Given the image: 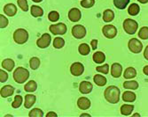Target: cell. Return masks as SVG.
I'll return each mask as SVG.
<instances>
[{
	"mask_svg": "<svg viewBox=\"0 0 148 117\" xmlns=\"http://www.w3.org/2000/svg\"><path fill=\"white\" fill-rule=\"evenodd\" d=\"M120 90L115 85H110L105 90V98L109 103L115 104L119 102L120 100Z\"/></svg>",
	"mask_w": 148,
	"mask_h": 117,
	"instance_id": "6da1fadb",
	"label": "cell"
},
{
	"mask_svg": "<svg viewBox=\"0 0 148 117\" xmlns=\"http://www.w3.org/2000/svg\"><path fill=\"white\" fill-rule=\"evenodd\" d=\"M29 77V72L25 68L18 67L16 68L14 72H13V79L19 84H23L24 82L28 80Z\"/></svg>",
	"mask_w": 148,
	"mask_h": 117,
	"instance_id": "7a4b0ae2",
	"label": "cell"
},
{
	"mask_svg": "<svg viewBox=\"0 0 148 117\" xmlns=\"http://www.w3.org/2000/svg\"><path fill=\"white\" fill-rule=\"evenodd\" d=\"M29 39V33L25 29L19 28L13 34V40L18 44H23L27 42Z\"/></svg>",
	"mask_w": 148,
	"mask_h": 117,
	"instance_id": "3957f363",
	"label": "cell"
},
{
	"mask_svg": "<svg viewBox=\"0 0 148 117\" xmlns=\"http://www.w3.org/2000/svg\"><path fill=\"white\" fill-rule=\"evenodd\" d=\"M123 28L127 34H133L137 32L138 28V24L137 23V21L131 19H127L123 21Z\"/></svg>",
	"mask_w": 148,
	"mask_h": 117,
	"instance_id": "277c9868",
	"label": "cell"
},
{
	"mask_svg": "<svg viewBox=\"0 0 148 117\" xmlns=\"http://www.w3.org/2000/svg\"><path fill=\"white\" fill-rule=\"evenodd\" d=\"M129 49L134 54H138L142 51L143 49V45L139 40H138L137 38H132L130 40L128 43Z\"/></svg>",
	"mask_w": 148,
	"mask_h": 117,
	"instance_id": "5b68a950",
	"label": "cell"
},
{
	"mask_svg": "<svg viewBox=\"0 0 148 117\" xmlns=\"http://www.w3.org/2000/svg\"><path fill=\"white\" fill-rule=\"evenodd\" d=\"M72 34L76 39H83L86 35V28L82 25H75L72 28Z\"/></svg>",
	"mask_w": 148,
	"mask_h": 117,
	"instance_id": "8992f818",
	"label": "cell"
},
{
	"mask_svg": "<svg viewBox=\"0 0 148 117\" xmlns=\"http://www.w3.org/2000/svg\"><path fill=\"white\" fill-rule=\"evenodd\" d=\"M66 26L64 23H59V24H55V25H51L49 28V30L51 31V33H52L53 34H64L66 32Z\"/></svg>",
	"mask_w": 148,
	"mask_h": 117,
	"instance_id": "52a82bcc",
	"label": "cell"
},
{
	"mask_svg": "<svg viewBox=\"0 0 148 117\" xmlns=\"http://www.w3.org/2000/svg\"><path fill=\"white\" fill-rule=\"evenodd\" d=\"M103 34L108 39H113L116 36L117 34V29L114 25H106L104 26L102 29Z\"/></svg>",
	"mask_w": 148,
	"mask_h": 117,
	"instance_id": "ba28073f",
	"label": "cell"
},
{
	"mask_svg": "<svg viewBox=\"0 0 148 117\" xmlns=\"http://www.w3.org/2000/svg\"><path fill=\"white\" fill-rule=\"evenodd\" d=\"M51 41V35L49 34H44L36 42L37 47H39L40 48H45L50 45Z\"/></svg>",
	"mask_w": 148,
	"mask_h": 117,
	"instance_id": "9c48e42d",
	"label": "cell"
},
{
	"mask_svg": "<svg viewBox=\"0 0 148 117\" xmlns=\"http://www.w3.org/2000/svg\"><path fill=\"white\" fill-rule=\"evenodd\" d=\"M84 71V65L81 63H74L71 67H70V72L72 73V75L77 77V76H80L82 75Z\"/></svg>",
	"mask_w": 148,
	"mask_h": 117,
	"instance_id": "30bf717a",
	"label": "cell"
},
{
	"mask_svg": "<svg viewBox=\"0 0 148 117\" xmlns=\"http://www.w3.org/2000/svg\"><path fill=\"white\" fill-rule=\"evenodd\" d=\"M93 89V85L91 83L88 82V81H83L81 82L80 85H79V91L81 93L83 94H88L90 93Z\"/></svg>",
	"mask_w": 148,
	"mask_h": 117,
	"instance_id": "8fae6325",
	"label": "cell"
},
{
	"mask_svg": "<svg viewBox=\"0 0 148 117\" xmlns=\"http://www.w3.org/2000/svg\"><path fill=\"white\" fill-rule=\"evenodd\" d=\"M81 11L77 8H72L69 12V19L72 21V22H77L80 20L81 19Z\"/></svg>",
	"mask_w": 148,
	"mask_h": 117,
	"instance_id": "7c38bea8",
	"label": "cell"
},
{
	"mask_svg": "<svg viewBox=\"0 0 148 117\" xmlns=\"http://www.w3.org/2000/svg\"><path fill=\"white\" fill-rule=\"evenodd\" d=\"M122 72H123V67L121 65L120 63H113V65L111 67V74L114 77L117 79V77H120L121 75H122Z\"/></svg>",
	"mask_w": 148,
	"mask_h": 117,
	"instance_id": "4fadbf2b",
	"label": "cell"
},
{
	"mask_svg": "<svg viewBox=\"0 0 148 117\" xmlns=\"http://www.w3.org/2000/svg\"><path fill=\"white\" fill-rule=\"evenodd\" d=\"M77 106L80 109L82 110H87L90 107V101L86 97H81L77 100Z\"/></svg>",
	"mask_w": 148,
	"mask_h": 117,
	"instance_id": "5bb4252c",
	"label": "cell"
},
{
	"mask_svg": "<svg viewBox=\"0 0 148 117\" xmlns=\"http://www.w3.org/2000/svg\"><path fill=\"white\" fill-rule=\"evenodd\" d=\"M4 12L9 17H12L16 14L17 12V7L13 4H7L4 7Z\"/></svg>",
	"mask_w": 148,
	"mask_h": 117,
	"instance_id": "9a60e30c",
	"label": "cell"
},
{
	"mask_svg": "<svg viewBox=\"0 0 148 117\" xmlns=\"http://www.w3.org/2000/svg\"><path fill=\"white\" fill-rule=\"evenodd\" d=\"M14 93V88H13L12 85H5L4 87L1 88V92H0V94L3 98H6V97H10Z\"/></svg>",
	"mask_w": 148,
	"mask_h": 117,
	"instance_id": "2e32d148",
	"label": "cell"
},
{
	"mask_svg": "<svg viewBox=\"0 0 148 117\" xmlns=\"http://www.w3.org/2000/svg\"><path fill=\"white\" fill-rule=\"evenodd\" d=\"M36 100V97L33 94H27L25 96V103L24 107L26 108H30Z\"/></svg>",
	"mask_w": 148,
	"mask_h": 117,
	"instance_id": "e0dca14e",
	"label": "cell"
},
{
	"mask_svg": "<svg viewBox=\"0 0 148 117\" xmlns=\"http://www.w3.org/2000/svg\"><path fill=\"white\" fill-rule=\"evenodd\" d=\"M136 94L130 91H126L123 93V100L125 102H134L136 100Z\"/></svg>",
	"mask_w": 148,
	"mask_h": 117,
	"instance_id": "ac0fdd59",
	"label": "cell"
},
{
	"mask_svg": "<svg viewBox=\"0 0 148 117\" xmlns=\"http://www.w3.org/2000/svg\"><path fill=\"white\" fill-rule=\"evenodd\" d=\"M14 65H15V63H14V62H13V60L9 59V58L5 59L2 62V67L4 69H5L6 71H12L13 70Z\"/></svg>",
	"mask_w": 148,
	"mask_h": 117,
	"instance_id": "d6986e66",
	"label": "cell"
},
{
	"mask_svg": "<svg viewBox=\"0 0 148 117\" xmlns=\"http://www.w3.org/2000/svg\"><path fill=\"white\" fill-rule=\"evenodd\" d=\"M137 76V71L135 70V68L133 67H129L125 70L124 73H123V77L126 79H130L135 77Z\"/></svg>",
	"mask_w": 148,
	"mask_h": 117,
	"instance_id": "ffe728a7",
	"label": "cell"
},
{
	"mask_svg": "<svg viewBox=\"0 0 148 117\" xmlns=\"http://www.w3.org/2000/svg\"><path fill=\"white\" fill-rule=\"evenodd\" d=\"M114 19V12L110 9H106L103 13L104 21L105 22H111Z\"/></svg>",
	"mask_w": 148,
	"mask_h": 117,
	"instance_id": "44dd1931",
	"label": "cell"
},
{
	"mask_svg": "<svg viewBox=\"0 0 148 117\" xmlns=\"http://www.w3.org/2000/svg\"><path fill=\"white\" fill-rule=\"evenodd\" d=\"M106 60V56L103 52L101 51H97L93 55V61L97 63H102Z\"/></svg>",
	"mask_w": 148,
	"mask_h": 117,
	"instance_id": "7402d4cb",
	"label": "cell"
},
{
	"mask_svg": "<svg viewBox=\"0 0 148 117\" xmlns=\"http://www.w3.org/2000/svg\"><path fill=\"white\" fill-rule=\"evenodd\" d=\"M31 14L32 16L38 18V17H41L44 15V10L37 5H32L31 6Z\"/></svg>",
	"mask_w": 148,
	"mask_h": 117,
	"instance_id": "603a6c76",
	"label": "cell"
},
{
	"mask_svg": "<svg viewBox=\"0 0 148 117\" xmlns=\"http://www.w3.org/2000/svg\"><path fill=\"white\" fill-rule=\"evenodd\" d=\"M93 80H94V82H95V84L99 86H104L106 84V79L104 76L99 75V74H97V75L94 76Z\"/></svg>",
	"mask_w": 148,
	"mask_h": 117,
	"instance_id": "cb8c5ba5",
	"label": "cell"
},
{
	"mask_svg": "<svg viewBox=\"0 0 148 117\" xmlns=\"http://www.w3.org/2000/svg\"><path fill=\"white\" fill-rule=\"evenodd\" d=\"M134 110V106L133 105H128V104H124V105L122 106L121 108V113L123 115H130L132 111Z\"/></svg>",
	"mask_w": 148,
	"mask_h": 117,
	"instance_id": "d4e9b609",
	"label": "cell"
},
{
	"mask_svg": "<svg viewBox=\"0 0 148 117\" xmlns=\"http://www.w3.org/2000/svg\"><path fill=\"white\" fill-rule=\"evenodd\" d=\"M140 11V7L138 5L135 4V3H133L130 5L129 9H128V12H129V14L131 15V16H136L138 14V12Z\"/></svg>",
	"mask_w": 148,
	"mask_h": 117,
	"instance_id": "484cf974",
	"label": "cell"
},
{
	"mask_svg": "<svg viewBox=\"0 0 148 117\" xmlns=\"http://www.w3.org/2000/svg\"><path fill=\"white\" fill-rule=\"evenodd\" d=\"M37 88V84L34 81V80H30L29 82H28L25 86H24V89L26 92H28V93H33L35 92V91L36 90Z\"/></svg>",
	"mask_w": 148,
	"mask_h": 117,
	"instance_id": "4316f807",
	"label": "cell"
},
{
	"mask_svg": "<svg viewBox=\"0 0 148 117\" xmlns=\"http://www.w3.org/2000/svg\"><path fill=\"white\" fill-rule=\"evenodd\" d=\"M130 3V0H114V5L118 9H125Z\"/></svg>",
	"mask_w": 148,
	"mask_h": 117,
	"instance_id": "83f0119b",
	"label": "cell"
},
{
	"mask_svg": "<svg viewBox=\"0 0 148 117\" xmlns=\"http://www.w3.org/2000/svg\"><path fill=\"white\" fill-rule=\"evenodd\" d=\"M123 87L128 90H137L138 88V83L135 80L125 81L123 83Z\"/></svg>",
	"mask_w": 148,
	"mask_h": 117,
	"instance_id": "f1b7e54d",
	"label": "cell"
},
{
	"mask_svg": "<svg viewBox=\"0 0 148 117\" xmlns=\"http://www.w3.org/2000/svg\"><path fill=\"white\" fill-rule=\"evenodd\" d=\"M78 50H79V52H80V54H81V55H83V56H87V55L90 53V47H89L88 44H86V43H82V44H81V45L79 46Z\"/></svg>",
	"mask_w": 148,
	"mask_h": 117,
	"instance_id": "f546056e",
	"label": "cell"
},
{
	"mask_svg": "<svg viewBox=\"0 0 148 117\" xmlns=\"http://www.w3.org/2000/svg\"><path fill=\"white\" fill-rule=\"evenodd\" d=\"M65 45V41L64 39L60 38V37H56L53 41V47L55 48H63Z\"/></svg>",
	"mask_w": 148,
	"mask_h": 117,
	"instance_id": "4dcf8cb0",
	"label": "cell"
},
{
	"mask_svg": "<svg viewBox=\"0 0 148 117\" xmlns=\"http://www.w3.org/2000/svg\"><path fill=\"white\" fill-rule=\"evenodd\" d=\"M22 97L21 95H16L15 98H14V100H13V102L12 103V107L13 108H18L21 106V104H22Z\"/></svg>",
	"mask_w": 148,
	"mask_h": 117,
	"instance_id": "1f68e13d",
	"label": "cell"
},
{
	"mask_svg": "<svg viewBox=\"0 0 148 117\" xmlns=\"http://www.w3.org/2000/svg\"><path fill=\"white\" fill-rule=\"evenodd\" d=\"M29 65L32 70L38 69V67L40 65V60L37 57H32L29 61Z\"/></svg>",
	"mask_w": 148,
	"mask_h": 117,
	"instance_id": "d6a6232c",
	"label": "cell"
},
{
	"mask_svg": "<svg viewBox=\"0 0 148 117\" xmlns=\"http://www.w3.org/2000/svg\"><path fill=\"white\" fill-rule=\"evenodd\" d=\"M138 36L140 39H142V40H147L148 39V28L143 27L138 32Z\"/></svg>",
	"mask_w": 148,
	"mask_h": 117,
	"instance_id": "836d02e7",
	"label": "cell"
},
{
	"mask_svg": "<svg viewBox=\"0 0 148 117\" xmlns=\"http://www.w3.org/2000/svg\"><path fill=\"white\" fill-rule=\"evenodd\" d=\"M48 19H49V20H51V22H55V21H57V20L60 19V14H59V12L56 11H51L50 13L48 14Z\"/></svg>",
	"mask_w": 148,
	"mask_h": 117,
	"instance_id": "e575fe53",
	"label": "cell"
},
{
	"mask_svg": "<svg viewBox=\"0 0 148 117\" xmlns=\"http://www.w3.org/2000/svg\"><path fill=\"white\" fill-rule=\"evenodd\" d=\"M29 116H34V117H43L44 116V113L41 109L39 108H34L32 109L29 114Z\"/></svg>",
	"mask_w": 148,
	"mask_h": 117,
	"instance_id": "d590c367",
	"label": "cell"
},
{
	"mask_svg": "<svg viewBox=\"0 0 148 117\" xmlns=\"http://www.w3.org/2000/svg\"><path fill=\"white\" fill-rule=\"evenodd\" d=\"M20 8L23 11H29V5L27 0H18L17 1Z\"/></svg>",
	"mask_w": 148,
	"mask_h": 117,
	"instance_id": "8d00e7d4",
	"label": "cell"
},
{
	"mask_svg": "<svg viewBox=\"0 0 148 117\" xmlns=\"http://www.w3.org/2000/svg\"><path fill=\"white\" fill-rule=\"evenodd\" d=\"M96 71L98 72H101L103 74H107L109 71V65L108 64H104L102 66H98L96 68Z\"/></svg>",
	"mask_w": 148,
	"mask_h": 117,
	"instance_id": "74e56055",
	"label": "cell"
},
{
	"mask_svg": "<svg viewBox=\"0 0 148 117\" xmlns=\"http://www.w3.org/2000/svg\"><path fill=\"white\" fill-rule=\"evenodd\" d=\"M94 4H95L94 0H83V1L81 2V5L84 8H90L94 5Z\"/></svg>",
	"mask_w": 148,
	"mask_h": 117,
	"instance_id": "f35d334b",
	"label": "cell"
},
{
	"mask_svg": "<svg viewBox=\"0 0 148 117\" xmlns=\"http://www.w3.org/2000/svg\"><path fill=\"white\" fill-rule=\"evenodd\" d=\"M9 21L2 14H0V28H5L6 26L8 25Z\"/></svg>",
	"mask_w": 148,
	"mask_h": 117,
	"instance_id": "ab89813d",
	"label": "cell"
},
{
	"mask_svg": "<svg viewBox=\"0 0 148 117\" xmlns=\"http://www.w3.org/2000/svg\"><path fill=\"white\" fill-rule=\"evenodd\" d=\"M7 79H8L7 73L1 69V71H0V82H1V83H5L7 80Z\"/></svg>",
	"mask_w": 148,
	"mask_h": 117,
	"instance_id": "60d3db41",
	"label": "cell"
},
{
	"mask_svg": "<svg viewBox=\"0 0 148 117\" xmlns=\"http://www.w3.org/2000/svg\"><path fill=\"white\" fill-rule=\"evenodd\" d=\"M90 44H91V48H92L93 50H94V49H96V48H98V41H97V40H92Z\"/></svg>",
	"mask_w": 148,
	"mask_h": 117,
	"instance_id": "b9f144b4",
	"label": "cell"
},
{
	"mask_svg": "<svg viewBox=\"0 0 148 117\" xmlns=\"http://www.w3.org/2000/svg\"><path fill=\"white\" fill-rule=\"evenodd\" d=\"M144 56H145V58L148 61V45H147V47L145 48V51H144Z\"/></svg>",
	"mask_w": 148,
	"mask_h": 117,
	"instance_id": "7bdbcfd3",
	"label": "cell"
},
{
	"mask_svg": "<svg viewBox=\"0 0 148 117\" xmlns=\"http://www.w3.org/2000/svg\"><path fill=\"white\" fill-rule=\"evenodd\" d=\"M143 72H144L146 76H148V65H146V66H145V67H144V69H143Z\"/></svg>",
	"mask_w": 148,
	"mask_h": 117,
	"instance_id": "ee69618b",
	"label": "cell"
},
{
	"mask_svg": "<svg viewBox=\"0 0 148 117\" xmlns=\"http://www.w3.org/2000/svg\"><path fill=\"white\" fill-rule=\"evenodd\" d=\"M46 116H57V114L54 113V112H49V113L46 114Z\"/></svg>",
	"mask_w": 148,
	"mask_h": 117,
	"instance_id": "f6af8a7d",
	"label": "cell"
},
{
	"mask_svg": "<svg viewBox=\"0 0 148 117\" xmlns=\"http://www.w3.org/2000/svg\"><path fill=\"white\" fill-rule=\"evenodd\" d=\"M138 1L141 4H146L148 3V0H138Z\"/></svg>",
	"mask_w": 148,
	"mask_h": 117,
	"instance_id": "bcb514c9",
	"label": "cell"
},
{
	"mask_svg": "<svg viewBox=\"0 0 148 117\" xmlns=\"http://www.w3.org/2000/svg\"><path fill=\"white\" fill-rule=\"evenodd\" d=\"M33 2H35V3H40V2H42L43 0H32Z\"/></svg>",
	"mask_w": 148,
	"mask_h": 117,
	"instance_id": "7dc6e473",
	"label": "cell"
},
{
	"mask_svg": "<svg viewBox=\"0 0 148 117\" xmlns=\"http://www.w3.org/2000/svg\"><path fill=\"white\" fill-rule=\"evenodd\" d=\"M81 116H90L89 114H81Z\"/></svg>",
	"mask_w": 148,
	"mask_h": 117,
	"instance_id": "c3c4849f",
	"label": "cell"
},
{
	"mask_svg": "<svg viewBox=\"0 0 148 117\" xmlns=\"http://www.w3.org/2000/svg\"><path fill=\"white\" fill-rule=\"evenodd\" d=\"M133 116H140V114H134Z\"/></svg>",
	"mask_w": 148,
	"mask_h": 117,
	"instance_id": "681fc988",
	"label": "cell"
}]
</instances>
